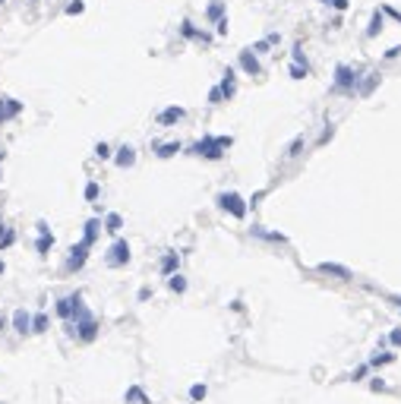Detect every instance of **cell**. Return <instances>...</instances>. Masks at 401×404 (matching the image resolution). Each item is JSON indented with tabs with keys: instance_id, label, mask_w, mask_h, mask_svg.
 Wrapping results in <instances>:
<instances>
[{
	"instance_id": "cell-12",
	"label": "cell",
	"mask_w": 401,
	"mask_h": 404,
	"mask_svg": "<svg viewBox=\"0 0 401 404\" xmlns=\"http://www.w3.org/2000/svg\"><path fill=\"white\" fill-rule=\"evenodd\" d=\"M13 329L19 332V335H25V332H32V316L25 313V309H16V313H13Z\"/></svg>"
},
{
	"instance_id": "cell-41",
	"label": "cell",
	"mask_w": 401,
	"mask_h": 404,
	"mask_svg": "<svg viewBox=\"0 0 401 404\" xmlns=\"http://www.w3.org/2000/svg\"><path fill=\"white\" fill-rule=\"evenodd\" d=\"M332 6H335V10H347V6H351V3H347V0H335V3H332Z\"/></svg>"
},
{
	"instance_id": "cell-29",
	"label": "cell",
	"mask_w": 401,
	"mask_h": 404,
	"mask_svg": "<svg viewBox=\"0 0 401 404\" xmlns=\"http://www.w3.org/2000/svg\"><path fill=\"white\" fill-rule=\"evenodd\" d=\"M376 82H379V76H373V79H366V82L360 85V95H370V92L376 89Z\"/></svg>"
},
{
	"instance_id": "cell-46",
	"label": "cell",
	"mask_w": 401,
	"mask_h": 404,
	"mask_svg": "<svg viewBox=\"0 0 401 404\" xmlns=\"http://www.w3.org/2000/svg\"><path fill=\"white\" fill-rule=\"evenodd\" d=\"M0 3H3V0H0Z\"/></svg>"
},
{
	"instance_id": "cell-14",
	"label": "cell",
	"mask_w": 401,
	"mask_h": 404,
	"mask_svg": "<svg viewBox=\"0 0 401 404\" xmlns=\"http://www.w3.org/2000/svg\"><path fill=\"white\" fill-rule=\"evenodd\" d=\"M180 35H183V38H199V41H212V38L206 35V32H199V29H196V25H193L190 19H186V22H180Z\"/></svg>"
},
{
	"instance_id": "cell-27",
	"label": "cell",
	"mask_w": 401,
	"mask_h": 404,
	"mask_svg": "<svg viewBox=\"0 0 401 404\" xmlns=\"http://www.w3.org/2000/svg\"><path fill=\"white\" fill-rule=\"evenodd\" d=\"M48 329V316L45 313H38L35 319H32V332H45Z\"/></svg>"
},
{
	"instance_id": "cell-16",
	"label": "cell",
	"mask_w": 401,
	"mask_h": 404,
	"mask_svg": "<svg viewBox=\"0 0 401 404\" xmlns=\"http://www.w3.org/2000/svg\"><path fill=\"white\" fill-rule=\"evenodd\" d=\"M379 29H382V13H379V10H373L370 25H366V38H376V35H379Z\"/></svg>"
},
{
	"instance_id": "cell-44",
	"label": "cell",
	"mask_w": 401,
	"mask_h": 404,
	"mask_svg": "<svg viewBox=\"0 0 401 404\" xmlns=\"http://www.w3.org/2000/svg\"><path fill=\"white\" fill-rule=\"evenodd\" d=\"M0 275H3V262H0Z\"/></svg>"
},
{
	"instance_id": "cell-5",
	"label": "cell",
	"mask_w": 401,
	"mask_h": 404,
	"mask_svg": "<svg viewBox=\"0 0 401 404\" xmlns=\"http://www.w3.org/2000/svg\"><path fill=\"white\" fill-rule=\"evenodd\" d=\"M79 306H82V297H79V294H70V297L57 300V316H60V319H70Z\"/></svg>"
},
{
	"instance_id": "cell-31",
	"label": "cell",
	"mask_w": 401,
	"mask_h": 404,
	"mask_svg": "<svg viewBox=\"0 0 401 404\" xmlns=\"http://www.w3.org/2000/svg\"><path fill=\"white\" fill-rule=\"evenodd\" d=\"M13 240H16V234H13V231H3V237H0V250H6V246H10Z\"/></svg>"
},
{
	"instance_id": "cell-1",
	"label": "cell",
	"mask_w": 401,
	"mask_h": 404,
	"mask_svg": "<svg viewBox=\"0 0 401 404\" xmlns=\"http://www.w3.org/2000/svg\"><path fill=\"white\" fill-rule=\"evenodd\" d=\"M231 136H206V139H199L193 145V155H199V158H209V161H218L225 158V149H231Z\"/></svg>"
},
{
	"instance_id": "cell-15",
	"label": "cell",
	"mask_w": 401,
	"mask_h": 404,
	"mask_svg": "<svg viewBox=\"0 0 401 404\" xmlns=\"http://www.w3.org/2000/svg\"><path fill=\"white\" fill-rule=\"evenodd\" d=\"M98 231H101V221L98 218H92V221H85V234H82V240H85V243H95V237H98Z\"/></svg>"
},
{
	"instance_id": "cell-26",
	"label": "cell",
	"mask_w": 401,
	"mask_h": 404,
	"mask_svg": "<svg viewBox=\"0 0 401 404\" xmlns=\"http://www.w3.org/2000/svg\"><path fill=\"white\" fill-rule=\"evenodd\" d=\"M386 363H395V354H376V357H370V366H386Z\"/></svg>"
},
{
	"instance_id": "cell-21",
	"label": "cell",
	"mask_w": 401,
	"mask_h": 404,
	"mask_svg": "<svg viewBox=\"0 0 401 404\" xmlns=\"http://www.w3.org/2000/svg\"><path fill=\"white\" fill-rule=\"evenodd\" d=\"M253 234H256V237H262V240H272V243H285V234H278V231H262V228H253Z\"/></svg>"
},
{
	"instance_id": "cell-23",
	"label": "cell",
	"mask_w": 401,
	"mask_h": 404,
	"mask_svg": "<svg viewBox=\"0 0 401 404\" xmlns=\"http://www.w3.org/2000/svg\"><path fill=\"white\" fill-rule=\"evenodd\" d=\"M168 288L171 290H174V294H183V290H186V278H180V275H171V278H168Z\"/></svg>"
},
{
	"instance_id": "cell-7",
	"label": "cell",
	"mask_w": 401,
	"mask_h": 404,
	"mask_svg": "<svg viewBox=\"0 0 401 404\" xmlns=\"http://www.w3.org/2000/svg\"><path fill=\"white\" fill-rule=\"evenodd\" d=\"M183 114H186L183 108L171 105V108H165V111L158 114V123H161V126H171V123H177V120H183Z\"/></svg>"
},
{
	"instance_id": "cell-20",
	"label": "cell",
	"mask_w": 401,
	"mask_h": 404,
	"mask_svg": "<svg viewBox=\"0 0 401 404\" xmlns=\"http://www.w3.org/2000/svg\"><path fill=\"white\" fill-rule=\"evenodd\" d=\"M120 228H123V218H120L117 212H111L108 218H105V231H108V234H117Z\"/></svg>"
},
{
	"instance_id": "cell-32",
	"label": "cell",
	"mask_w": 401,
	"mask_h": 404,
	"mask_svg": "<svg viewBox=\"0 0 401 404\" xmlns=\"http://www.w3.org/2000/svg\"><path fill=\"white\" fill-rule=\"evenodd\" d=\"M82 10H85V3H82V0H73V3L66 6V13H70V16H76V13H82Z\"/></svg>"
},
{
	"instance_id": "cell-22",
	"label": "cell",
	"mask_w": 401,
	"mask_h": 404,
	"mask_svg": "<svg viewBox=\"0 0 401 404\" xmlns=\"http://www.w3.org/2000/svg\"><path fill=\"white\" fill-rule=\"evenodd\" d=\"M130 401H139V404H152L149 398H146V392L139 389V385H133V389H126V404Z\"/></svg>"
},
{
	"instance_id": "cell-8",
	"label": "cell",
	"mask_w": 401,
	"mask_h": 404,
	"mask_svg": "<svg viewBox=\"0 0 401 404\" xmlns=\"http://www.w3.org/2000/svg\"><path fill=\"white\" fill-rule=\"evenodd\" d=\"M85 256H89V243L82 240V243H76L73 250H70V269H82V265H85Z\"/></svg>"
},
{
	"instance_id": "cell-33",
	"label": "cell",
	"mask_w": 401,
	"mask_h": 404,
	"mask_svg": "<svg viewBox=\"0 0 401 404\" xmlns=\"http://www.w3.org/2000/svg\"><path fill=\"white\" fill-rule=\"evenodd\" d=\"M209 101H212V105H221V101H225V95H221V89H218V85L209 92Z\"/></svg>"
},
{
	"instance_id": "cell-24",
	"label": "cell",
	"mask_w": 401,
	"mask_h": 404,
	"mask_svg": "<svg viewBox=\"0 0 401 404\" xmlns=\"http://www.w3.org/2000/svg\"><path fill=\"white\" fill-rule=\"evenodd\" d=\"M206 395H209V389L202 382H196V385H190V401H206Z\"/></svg>"
},
{
	"instance_id": "cell-2",
	"label": "cell",
	"mask_w": 401,
	"mask_h": 404,
	"mask_svg": "<svg viewBox=\"0 0 401 404\" xmlns=\"http://www.w3.org/2000/svg\"><path fill=\"white\" fill-rule=\"evenodd\" d=\"M218 209H225L228 215H234V218H246V202L237 193H221L218 196Z\"/></svg>"
},
{
	"instance_id": "cell-19",
	"label": "cell",
	"mask_w": 401,
	"mask_h": 404,
	"mask_svg": "<svg viewBox=\"0 0 401 404\" xmlns=\"http://www.w3.org/2000/svg\"><path fill=\"white\" fill-rule=\"evenodd\" d=\"M206 16H209L212 22L225 19V3H221V0H212V3H209V10H206Z\"/></svg>"
},
{
	"instance_id": "cell-11",
	"label": "cell",
	"mask_w": 401,
	"mask_h": 404,
	"mask_svg": "<svg viewBox=\"0 0 401 404\" xmlns=\"http://www.w3.org/2000/svg\"><path fill=\"white\" fill-rule=\"evenodd\" d=\"M22 111V105L16 98H3L0 101V123H3V120H10V117H16Z\"/></svg>"
},
{
	"instance_id": "cell-25",
	"label": "cell",
	"mask_w": 401,
	"mask_h": 404,
	"mask_svg": "<svg viewBox=\"0 0 401 404\" xmlns=\"http://www.w3.org/2000/svg\"><path fill=\"white\" fill-rule=\"evenodd\" d=\"M177 152H180V142H165L158 149V158H171V155H177Z\"/></svg>"
},
{
	"instance_id": "cell-40",
	"label": "cell",
	"mask_w": 401,
	"mask_h": 404,
	"mask_svg": "<svg viewBox=\"0 0 401 404\" xmlns=\"http://www.w3.org/2000/svg\"><path fill=\"white\" fill-rule=\"evenodd\" d=\"M370 389H373V392H386V382H382V379H373Z\"/></svg>"
},
{
	"instance_id": "cell-9",
	"label": "cell",
	"mask_w": 401,
	"mask_h": 404,
	"mask_svg": "<svg viewBox=\"0 0 401 404\" xmlns=\"http://www.w3.org/2000/svg\"><path fill=\"white\" fill-rule=\"evenodd\" d=\"M218 89H221V95H225V101H231V98H234V92H237L234 70H225V76H221V82H218Z\"/></svg>"
},
{
	"instance_id": "cell-6",
	"label": "cell",
	"mask_w": 401,
	"mask_h": 404,
	"mask_svg": "<svg viewBox=\"0 0 401 404\" xmlns=\"http://www.w3.org/2000/svg\"><path fill=\"white\" fill-rule=\"evenodd\" d=\"M240 70H243V73H250V76H259V73H262L259 60H256V54H253L250 48L240 51Z\"/></svg>"
},
{
	"instance_id": "cell-43",
	"label": "cell",
	"mask_w": 401,
	"mask_h": 404,
	"mask_svg": "<svg viewBox=\"0 0 401 404\" xmlns=\"http://www.w3.org/2000/svg\"><path fill=\"white\" fill-rule=\"evenodd\" d=\"M0 329H3V316H0Z\"/></svg>"
},
{
	"instance_id": "cell-18",
	"label": "cell",
	"mask_w": 401,
	"mask_h": 404,
	"mask_svg": "<svg viewBox=\"0 0 401 404\" xmlns=\"http://www.w3.org/2000/svg\"><path fill=\"white\" fill-rule=\"evenodd\" d=\"M177 265H180V256H177V253H168L165 259H161V272H165V275H174Z\"/></svg>"
},
{
	"instance_id": "cell-38",
	"label": "cell",
	"mask_w": 401,
	"mask_h": 404,
	"mask_svg": "<svg viewBox=\"0 0 401 404\" xmlns=\"http://www.w3.org/2000/svg\"><path fill=\"white\" fill-rule=\"evenodd\" d=\"M300 145H303V139H300V136H297V139L291 142V149H287V155H297V152H300Z\"/></svg>"
},
{
	"instance_id": "cell-10",
	"label": "cell",
	"mask_w": 401,
	"mask_h": 404,
	"mask_svg": "<svg viewBox=\"0 0 401 404\" xmlns=\"http://www.w3.org/2000/svg\"><path fill=\"white\" fill-rule=\"evenodd\" d=\"M73 329H79L76 335H79L82 341H95V338H98V322H95V319H85V322H79V325H73Z\"/></svg>"
},
{
	"instance_id": "cell-30",
	"label": "cell",
	"mask_w": 401,
	"mask_h": 404,
	"mask_svg": "<svg viewBox=\"0 0 401 404\" xmlns=\"http://www.w3.org/2000/svg\"><path fill=\"white\" fill-rule=\"evenodd\" d=\"M85 199H89V202L98 199V183H85Z\"/></svg>"
},
{
	"instance_id": "cell-36",
	"label": "cell",
	"mask_w": 401,
	"mask_h": 404,
	"mask_svg": "<svg viewBox=\"0 0 401 404\" xmlns=\"http://www.w3.org/2000/svg\"><path fill=\"white\" fill-rule=\"evenodd\" d=\"M366 369H370V366H357V369H354V373H351V379H354V382H360V379H363V376H366Z\"/></svg>"
},
{
	"instance_id": "cell-35",
	"label": "cell",
	"mask_w": 401,
	"mask_h": 404,
	"mask_svg": "<svg viewBox=\"0 0 401 404\" xmlns=\"http://www.w3.org/2000/svg\"><path fill=\"white\" fill-rule=\"evenodd\" d=\"M389 341H392L395 347H401V329H392V332H389Z\"/></svg>"
},
{
	"instance_id": "cell-34",
	"label": "cell",
	"mask_w": 401,
	"mask_h": 404,
	"mask_svg": "<svg viewBox=\"0 0 401 404\" xmlns=\"http://www.w3.org/2000/svg\"><path fill=\"white\" fill-rule=\"evenodd\" d=\"M95 158H111V149H108L105 142H98V145H95Z\"/></svg>"
},
{
	"instance_id": "cell-45",
	"label": "cell",
	"mask_w": 401,
	"mask_h": 404,
	"mask_svg": "<svg viewBox=\"0 0 401 404\" xmlns=\"http://www.w3.org/2000/svg\"><path fill=\"white\" fill-rule=\"evenodd\" d=\"M0 234H3V225H0Z\"/></svg>"
},
{
	"instance_id": "cell-13",
	"label": "cell",
	"mask_w": 401,
	"mask_h": 404,
	"mask_svg": "<svg viewBox=\"0 0 401 404\" xmlns=\"http://www.w3.org/2000/svg\"><path fill=\"white\" fill-rule=\"evenodd\" d=\"M319 272L322 275H335V278H351V269H344V265H338V262H319Z\"/></svg>"
},
{
	"instance_id": "cell-4",
	"label": "cell",
	"mask_w": 401,
	"mask_h": 404,
	"mask_svg": "<svg viewBox=\"0 0 401 404\" xmlns=\"http://www.w3.org/2000/svg\"><path fill=\"white\" fill-rule=\"evenodd\" d=\"M126 262H130V243H126V240H117V243L108 250V265L111 269H120Z\"/></svg>"
},
{
	"instance_id": "cell-37",
	"label": "cell",
	"mask_w": 401,
	"mask_h": 404,
	"mask_svg": "<svg viewBox=\"0 0 401 404\" xmlns=\"http://www.w3.org/2000/svg\"><path fill=\"white\" fill-rule=\"evenodd\" d=\"M332 136H335V130H332V123H329V130H322V136H319V145H326Z\"/></svg>"
},
{
	"instance_id": "cell-39",
	"label": "cell",
	"mask_w": 401,
	"mask_h": 404,
	"mask_svg": "<svg viewBox=\"0 0 401 404\" xmlns=\"http://www.w3.org/2000/svg\"><path fill=\"white\" fill-rule=\"evenodd\" d=\"M215 29H218V35H228V19H218Z\"/></svg>"
},
{
	"instance_id": "cell-42",
	"label": "cell",
	"mask_w": 401,
	"mask_h": 404,
	"mask_svg": "<svg viewBox=\"0 0 401 404\" xmlns=\"http://www.w3.org/2000/svg\"><path fill=\"white\" fill-rule=\"evenodd\" d=\"M0 165H3V152H0Z\"/></svg>"
},
{
	"instance_id": "cell-3",
	"label": "cell",
	"mask_w": 401,
	"mask_h": 404,
	"mask_svg": "<svg viewBox=\"0 0 401 404\" xmlns=\"http://www.w3.org/2000/svg\"><path fill=\"white\" fill-rule=\"evenodd\" d=\"M357 79H360V73L351 70V66H344V63L335 70V89H341V92H354Z\"/></svg>"
},
{
	"instance_id": "cell-17",
	"label": "cell",
	"mask_w": 401,
	"mask_h": 404,
	"mask_svg": "<svg viewBox=\"0 0 401 404\" xmlns=\"http://www.w3.org/2000/svg\"><path fill=\"white\" fill-rule=\"evenodd\" d=\"M114 161H117V165H120V168H130L133 161H136V152L130 149V145H123V149L117 152V158H114Z\"/></svg>"
},
{
	"instance_id": "cell-28",
	"label": "cell",
	"mask_w": 401,
	"mask_h": 404,
	"mask_svg": "<svg viewBox=\"0 0 401 404\" xmlns=\"http://www.w3.org/2000/svg\"><path fill=\"white\" fill-rule=\"evenodd\" d=\"M303 76H310V70L300 63H291V79H303Z\"/></svg>"
}]
</instances>
